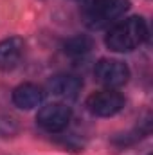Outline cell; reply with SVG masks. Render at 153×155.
<instances>
[{
  "instance_id": "cell-7",
  "label": "cell",
  "mask_w": 153,
  "mask_h": 155,
  "mask_svg": "<svg viewBox=\"0 0 153 155\" xmlns=\"http://www.w3.org/2000/svg\"><path fill=\"white\" fill-rule=\"evenodd\" d=\"M41 101H43V90L34 83H22L13 90V103L22 110L36 108Z\"/></svg>"
},
{
  "instance_id": "cell-9",
  "label": "cell",
  "mask_w": 153,
  "mask_h": 155,
  "mask_svg": "<svg viewBox=\"0 0 153 155\" xmlns=\"http://www.w3.org/2000/svg\"><path fill=\"white\" fill-rule=\"evenodd\" d=\"M90 49H92V40L86 38V36H81V35L74 36V38H69L63 43V51L69 56H83Z\"/></svg>"
},
{
  "instance_id": "cell-6",
  "label": "cell",
  "mask_w": 153,
  "mask_h": 155,
  "mask_svg": "<svg viewBox=\"0 0 153 155\" xmlns=\"http://www.w3.org/2000/svg\"><path fill=\"white\" fill-rule=\"evenodd\" d=\"M49 92L63 101H74L81 92V79L72 74H60L49 81Z\"/></svg>"
},
{
  "instance_id": "cell-4",
  "label": "cell",
  "mask_w": 153,
  "mask_h": 155,
  "mask_svg": "<svg viewBox=\"0 0 153 155\" xmlns=\"http://www.w3.org/2000/svg\"><path fill=\"white\" fill-rule=\"evenodd\" d=\"M70 117H72V110L65 103H49L40 108L36 121L43 130L54 134V132L65 130L69 126Z\"/></svg>"
},
{
  "instance_id": "cell-2",
  "label": "cell",
  "mask_w": 153,
  "mask_h": 155,
  "mask_svg": "<svg viewBox=\"0 0 153 155\" xmlns=\"http://www.w3.org/2000/svg\"><path fill=\"white\" fill-rule=\"evenodd\" d=\"M128 7L130 0H86L83 18L90 29H103L122 16Z\"/></svg>"
},
{
  "instance_id": "cell-1",
  "label": "cell",
  "mask_w": 153,
  "mask_h": 155,
  "mask_svg": "<svg viewBox=\"0 0 153 155\" xmlns=\"http://www.w3.org/2000/svg\"><path fill=\"white\" fill-rule=\"evenodd\" d=\"M148 38V25L141 16H130L108 31L106 47L114 52H130Z\"/></svg>"
},
{
  "instance_id": "cell-8",
  "label": "cell",
  "mask_w": 153,
  "mask_h": 155,
  "mask_svg": "<svg viewBox=\"0 0 153 155\" xmlns=\"http://www.w3.org/2000/svg\"><path fill=\"white\" fill-rule=\"evenodd\" d=\"M24 40L20 36H11L0 41V69L2 71H11L16 67L24 54Z\"/></svg>"
},
{
  "instance_id": "cell-5",
  "label": "cell",
  "mask_w": 153,
  "mask_h": 155,
  "mask_svg": "<svg viewBox=\"0 0 153 155\" xmlns=\"http://www.w3.org/2000/svg\"><path fill=\"white\" fill-rule=\"evenodd\" d=\"M94 74L96 79L99 83H103L105 87L108 88H117V87H122L128 78H130V69L119 61V60H110V58H103L96 63V69H94Z\"/></svg>"
},
{
  "instance_id": "cell-3",
  "label": "cell",
  "mask_w": 153,
  "mask_h": 155,
  "mask_svg": "<svg viewBox=\"0 0 153 155\" xmlns=\"http://www.w3.org/2000/svg\"><path fill=\"white\" fill-rule=\"evenodd\" d=\"M124 97L112 88L108 90H99L88 96L86 99V108L90 114L97 117H112L119 114L124 108Z\"/></svg>"
}]
</instances>
